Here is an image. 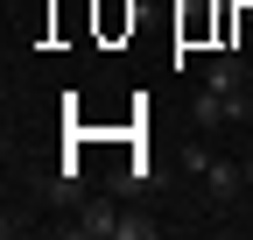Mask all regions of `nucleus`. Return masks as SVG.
<instances>
[{
    "label": "nucleus",
    "instance_id": "nucleus-5",
    "mask_svg": "<svg viewBox=\"0 0 253 240\" xmlns=\"http://www.w3.org/2000/svg\"><path fill=\"white\" fill-rule=\"evenodd\" d=\"M99 28H106V36L134 28V0H99Z\"/></svg>",
    "mask_w": 253,
    "mask_h": 240
},
{
    "label": "nucleus",
    "instance_id": "nucleus-1",
    "mask_svg": "<svg viewBox=\"0 0 253 240\" xmlns=\"http://www.w3.org/2000/svg\"><path fill=\"white\" fill-rule=\"evenodd\" d=\"M120 219H126V212H120L113 198H84L78 212H71V233H91V240H120Z\"/></svg>",
    "mask_w": 253,
    "mask_h": 240
},
{
    "label": "nucleus",
    "instance_id": "nucleus-6",
    "mask_svg": "<svg viewBox=\"0 0 253 240\" xmlns=\"http://www.w3.org/2000/svg\"><path fill=\"white\" fill-rule=\"evenodd\" d=\"M148 233H155L148 212H126V219H120V240H148Z\"/></svg>",
    "mask_w": 253,
    "mask_h": 240
},
{
    "label": "nucleus",
    "instance_id": "nucleus-2",
    "mask_svg": "<svg viewBox=\"0 0 253 240\" xmlns=\"http://www.w3.org/2000/svg\"><path fill=\"white\" fill-rule=\"evenodd\" d=\"M246 50H211V64H204V85H218V92H246Z\"/></svg>",
    "mask_w": 253,
    "mask_h": 240
},
{
    "label": "nucleus",
    "instance_id": "nucleus-7",
    "mask_svg": "<svg viewBox=\"0 0 253 240\" xmlns=\"http://www.w3.org/2000/svg\"><path fill=\"white\" fill-rule=\"evenodd\" d=\"M204 163H211V148H204V141H183V170H197V177H204Z\"/></svg>",
    "mask_w": 253,
    "mask_h": 240
},
{
    "label": "nucleus",
    "instance_id": "nucleus-4",
    "mask_svg": "<svg viewBox=\"0 0 253 240\" xmlns=\"http://www.w3.org/2000/svg\"><path fill=\"white\" fill-rule=\"evenodd\" d=\"M218 21H225V7H183L176 36H183V43H204V28H218Z\"/></svg>",
    "mask_w": 253,
    "mask_h": 240
},
{
    "label": "nucleus",
    "instance_id": "nucleus-3",
    "mask_svg": "<svg viewBox=\"0 0 253 240\" xmlns=\"http://www.w3.org/2000/svg\"><path fill=\"white\" fill-rule=\"evenodd\" d=\"M239 184H246V163H225V156H211V163H204V191H211V205H232Z\"/></svg>",
    "mask_w": 253,
    "mask_h": 240
},
{
    "label": "nucleus",
    "instance_id": "nucleus-8",
    "mask_svg": "<svg viewBox=\"0 0 253 240\" xmlns=\"http://www.w3.org/2000/svg\"><path fill=\"white\" fill-rule=\"evenodd\" d=\"M246 99H253V71H246Z\"/></svg>",
    "mask_w": 253,
    "mask_h": 240
}]
</instances>
